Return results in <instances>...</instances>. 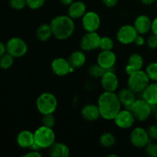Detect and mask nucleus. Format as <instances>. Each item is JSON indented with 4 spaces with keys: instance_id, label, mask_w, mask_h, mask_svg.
I'll return each mask as SVG.
<instances>
[{
    "instance_id": "nucleus-1",
    "label": "nucleus",
    "mask_w": 157,
    "mask_h": 157,
    "mask_svg": "<svg viewBox=\"0 0 157 157\" xmlns=\"http://www.w3.org/2000/svg\"><path fill=\"white\" fill-rule=\"evenodd\" d=\"M98 106L101 117L107 121L114 119L121 110V103L115 92L104 91L98 98Z\"/></svg>"
},
{
    "instance_id": "nucleus-2",
    "label": "nucleus",
    "mask_w": 157,
    "mask_h": 157,
    "mask_svg": "<svg viewBox=\"0 0 157 157\" xmlns=\"http://www.w3.org/2000/svg\"><path fill=\"white\" fill-rule=\"evenodd\" d=\"M53 35L58 40H66L72 36L75 30L73 18L69 15H58L50 23Z\"/></svg>"
},
{
    "instance_id": "nucleus-3",
    "label": "nucleus",
    "mask_w": 157,
    "mask_h": 157,
    "mask_svg": "<svg viewBox=\"0 0 157 157\" xmlns=\"http://www.w3.org/2000/svg\"><path fill=\"white\" fill-rule=\"evenodd\" d=\"M58 107V100L53 94L44 92L36 100V107L41 114L54 113Z\"/></svg>"
},
{
    "instance_id": "nucleus-4",
    "label": "nucleus",
    "mask_w": 157,
    "mask_h": 157,
    "mask_svg": "<svg viewBox=\"0 0 157 157\" xmlns=\"http://www.w3.org/2000/svg\"><path fill=\"white\" fill-rule=\"evenodd\" d=\"M35 143L40 149H48L55 142V133L53 128L41 126L34 132Z\"/></svg>"
},
{
    "instance_id": "nucleus-5",
    "label": "nucleus",
    "mask_w": 157,
    "mask_h": 157,
    "mask_svg": "<svg viewBox=\"0 0 157 157\" xmlns=\"http://www.w3.org/2000/svg\"><path fill=\"white\" fill-rule=\"evenodd\" d=\"M150 81L146 71L140 70L129 75L127 85L136 94L142 93L150 84Z\"/></svg>"
},
{
    "instance_id": "nucleus-6",
    "label": "nucleus",
    "mask_w": 157,
    "mask_h": 157,
    "mask_svg": "<svg viewBox=\"0 0 157 157\" xmlns=\"http://www.w3.org/2000/svg\"><path fill=\"white\" fill-rule=\"evenodd\" d=\"M153 106L144 101V99H136L129 110L132 112L135 119L140 122L146 121L153 112Z\"/></svg>"
},
{
    "instance_id": "nucleus-7",
    "label": "nucleus",
    "mask_w": 157,
    "mask_h": 157,
    "mask_svg": "<svg viewBox=\"0 0 157 157\" xmlns=\"http://www.w3.org/2000/svg\"><path fill=\"white\" fill-rule=\"evenodd\" d=\"M27 52V44L22 38L18 37L10 38L6 44V52L14 58H21L26 55Z\"/></svg>"
},
{
    "instance_id": "nucleus-8",
    "label": "nucleus",
    "mask_w": 157,
    "mask_h": 157,
    "mask_svg": "<svg viewBox=\"0 0 157 157\" xmlns=\"http://www.w3.org/2000/svg\"><path fill=\"white\" fill-rule=\"evenodd\" d=\"M138 35V32L134 25H124L121 26L117 33V39L123 44H130L134 43L135 38Z\"/></svg>"
},
{
    "instance_id": "nucleus-9",
    "label": "nucleus",
    "mask_w": 157,
    "mask_h": 157,
    "mask_svg": "<svg viewBox=\"0 0 157 157\" xmlns=\"http://www.w3.org/2000/svg\"><path fill=\"white\" fill-rule=\"evenodd\" d=\"M101 37L97 32H87L80 41V47L84 52H90L99 48Z\"/></svg>"
},
{
    "instance_id": "nucleus-10",
    "label": "nucleus",
    "mask_w": 157,
    "mask_h": 157,
    "mask_svg": "<svg viewBox=\"0 0 157 157\" xmlns=\"http://www.w3.org/2000/svg\"><path fill=\"white\" fill-rule=\"evenodd\" d=\"M130 139L132 145L136 148H144L151 141L147 130L142 127L133 129L130 133Z\"/></svg>"
},
{
    "instance_id": "nucleus-11",
    "label": "nucleus",
    "mask_w": 157,
    "mask_h": 157,
    "mask_svg": "<svg viewBox=\"0 0 157 157\" xmlns=\"http://www.w3.org/2000/svg\"><path fill=\"white\" fill-rule=\"evenodd\" d=\"M135 121H136V119H135L132 112L129 109L126 108L120 110L119 113L117 114V116L113 119V121H114L117 127L123 129V130L131 128L134 124Z\"/></svg>"
},
{
    "instance_id": "nucleus-12",
    "label": "nucleus",
    "mask_w": 157,
    "mask_h": 157,
    "mask_svg": "<svg viewBox=\"0 0 157 157\" xmlns=\"http://www.w3.org/2000/svg\"><path fill=\"white\" fill-rule=\"evenodd\" d=\"M101 84L104 91H116L119 87V79L114 71L107 70L101 78Z\"/></svg>"
},
{
    "instance_id": "nucleus-13",
    "label": "nucleus",
    "mask_w": 157,
    "mask_h": 157,
    "mask_svg": "<svg viewBox=\"0 0 157 157\" xmlns=\"http://www.w3.org/2000/svg\"><path fill=\"white\" fill-rule=\"evenodd\" d=\"M101 18L97 12H86L82 17V26L86 32H97L101 25Z\"/></svg>"
},
{
    "instance_id": "nucleus-14",
    "label": "nucleus",
    "mask_w": 157,
    "mask_h": 157,
    "mask_svg": "<svg viewBox=\"0 0 157 157\" xmlns=\"http://www.w3.org/2000/svg\"><path fill=\"white\" fill-rule=\"evenodd\" d=\"M52 72L58 76H66L72 73L75 68L70 65L68 60L64 58H57L53 60L51 64Z\"/></svg>"
},
{
    "instance_id": "nucleus-15",
    "label": "nucleus",
    "mask_w": 157,
    "mask_h": 157,
    "mask_svg": "<svg viewBox=\"0 0 157 157\" xmlns=\"http://www.w3.org/2000/svg\"><path fill=\"white\" fill-rule=\"evenodd\" d=\"M116 61V55L112 50L102 51L98 56V64L105 70H114Z\"/></svg>"
},
{
    "instance_id": "nucleus-16",
    "label": "nucleus",
    "mask_w": 157,
    "mask_h": 157,
    "mask_svg": "<svg viewBox=\"0 0 157 157\" xmlns=\"http://www.w3.org/2000/svg\"><path fill=\"white\" fill-rule=\"evenodd\" d=\"M144 64V58H143V57L140 54H132V55H130L128 60H127V64L125 67L126 73L129 75L135 71L142 70Z\"/></svg>"
},
{
    "instance_id": "nucleus-17",
    "label": "nucleus",
    "mask_w": 157,
    "mask_h": 157,
    "mask_svg": "<svg viewBox=\"0 0 157 157\" xmlns=\"http://www.w3.org/2000/svg\"><path fill=\"white\" fill-rule=\"evenodd\" d=\"M121 105L126 109H130L136 100V93L129 87L123 88L117 94Z\"/></svg>"
},
{
    "instance_id": "nucleus-18",
    "label": "nucleus",
    "mask_w": 157,
    "mask_h": 157,
    "mask_svg": "<svg viewBox=\"0 0 157 157\" xmlns=\"http://www.w3.org/2000/svg\"><path fill=\"white\" fill-rule=\"evenodd\" d=\"M133 25L137 31L138 34L144 35L151 30L152 21L147 15H140L136 18Z\"/></svg>"
},
{
    "instance_id": "nucleus-19",
    "label": "nucleus",
    "mask_w": 157,
    "mask_h": 157,
    "mask_svg": "<svg viewBox=\"0 0 157 157\" xmlns=\"http://www.w3.org/2000/svg\"><path fill=\"white\" fill-rule=\"evenodd\" d=\"M16 141L18 145L21 148L30 149V147L35 143L34 133L28 130H21L17 136Z\"/></svg>"
},
{
    "instance_id": "nucleus-20",
    "label": "nucleus",
    "mask_w": 157,
    "mask_h": 157,
    "mask_svg": "<svg viewBox=\"0 0 157 157\" xmlns=\"http://www.w3.org/2000/svg\"><path fill=\"white\" fill-rule=\"evenodd\" d=\"M142 98L153 107L157 106V82L149 84L142 92Z\"/></svg>"
},
{
    "instance_id": "nucleus-21",
    "label": "nucleus",
    "mask_w": 157,
    "mask_h": 157,
    "mask_svg": "<svg viewBox=\"0 0 157 157\" xmlns=\"http://www.w3.org/2000/svg\"><path fill=\"white\" fill-rule=\"evenodd\" d=\"M87 7L85 3L81 1L73 2L70 6H68L67 10V15L73 19L82 18L83 15L87 12Z\"/></svg>"
},
{
    "instance_id": "nucleus-22",
    "label": "nucleus",
    "mask_w": 157,
    "mask_h": 157,
    "mask_svg": "<svg viewBox=\"0 0 157 157\" xmlns=\"http://www.w3.org/2000/svg\"><path fill=\"white\" fill-rule=\"evenodd\" d=\"M83 118L87 121H95L101 117L99 107L94 104H88L84 106L81 110Z\"/></svg>"
},
{
    "instance_id": "nucleus-23",
    "label": "nucleus",
    "mask_w": 157,
    "mask_h": 157,
    "mask_svg": "<svg viewBox=\"0 0 157 157\" xmlns=\"http://www.w3.org/2000/svg\"><path fill=\"white\" fill-rule=\"evenodd\" d=\"M48 149L52 157H67L70 155V149L63 143L55 142Z\"/></svg>"
},
{
    "instance_id": "nucleus-24",
    "label": "nucleus",
    "mask_w": 157,
    "mask_h": 157,
    "mask_svg": "<svg viewBox=\"0 0 157 157\" xmlns=\"http://www.w3.org/2000/svg\"><path fill=\"white\" fill-rule=\"evenodd\" d=\"M67 60L73 68H79L85 64L86 55L82 51H75L71 54Z\"/></svg>"
},
{
    "instance_id": "nucleus-25",
    "label": "nucleus",
    "mask_w": 157,
    "mask_h": 157,
    "mask_svg": "<svg viewBox=\"0 0 157 157\" xmlns=\"http://www.w3.org/2000/svg\"><path fill=\"white\" fill-rule=\"evenodd\" d=\"M53 35L50 24H42L37 29L36 37L40 41H47Z\"/></svg>"
},
{
    "instance_id": "nucleus-26",
    "label": "nucleus",
    "mask_w": 157,
    "mask_h": 157,
    "mask_svg": "<svg viewBox=\"0 0 157 157\" xmlns=\"http://www.w3.org/2000/svg\"><path fill=\"white\" fill-rule=\"evenodd\" d=\"M100 144L104 148H111L116 144V137L113 133L105 132L100 136Z\"/></svg>"
},
{
    "instance_id": "nucleus-27",
    "label": "nucleus",
    "mask_w": 157,
    "mask_h": 157,
    "mask_svg": "<svg viewBox=\"0 0 157 157\" xmlns=\"http://www.w3.org/2000/svg\"><path fill=\"white\" fill-rule=\"evenodd\" d=\"M107 71L100 66L98 63L92 64L88 67V74L92 78H101Z\"/></svg>"
},
{
    "instance_id": "nucleus-28",
    "label": "nucleus",
    "mask_w": 157,
    "mask_h": 157,
    "mask_svg": "<svg viewBox=\"0 0 157 157\" xmlns=\"http://www.w3.org/2000/svg\"><path fill=\"white\" fill-rule=\"evenodd\" d=\"M14 58H15L8 52L5 53L0 57V67L4 70L10 68L14 63Z\"/></svg>"
},
{
    "instance_id": "nucleus-29",
    "label": "nucleus",
    "mask_w": 157,
    "mask_h": 157,
    "mask_svg": "<svg viewBox=\"0 0 157 157\" xmlns=\"http://www.w3.org/2000/svg\"><path fill=\"white\" fill-rule=\"evenodd\" d=\"M146 73L150 81L154 82L157 81V62H151L147 65L146 68Z\"/></svg>"
},
{
    "instance_id": "nucleus-30",
    "label": "nucleus",
    "mask_w": 157,
    "mask_h": 157,
    "mask_svg": "<svg viewBox=\"0 0 157 157\" xmlns=\"http://www.w3.org/2000/svg\"><path fill=\"white\" fill-rule=\"evenodd\" d=\"M114 45L113 39L110 37L104 36L101 38L100 41L99 48L101 49V51H110L112 50Z\"/></svg>"
},
{
    "instance_id": "nucleus-31",
    "label": "nucleus",
    "mask_w": 157,
    "mask_h": 157,
    "mask_svg": "<svg viewBox=\"0 0 157 157\" xmlns=\"http://www.w3.org/2000/svg\"><path fill=\"white\" fill-rule=\"evenodd\" d=\"M41 123L43 126H45L47 127L53 128L55 125V117L53 113H49V114L43 115Z\"/></svg>"
},
{
    "instance_id": "nucleus-32",
    "label": "nucleus",
    "mask_w": 157,
    "mask_h": 157,
    "mask_svg": "<svg viewBox=\"0 0 157 157\" xmlns=\"http://www.w3.org/2000/svg\"><path fill=\"white\" fill-rule=\"evenodd\" d=\"M145 153L150 157H157V144L150 141L145 147Z\"/></svg>"
},
{
    "instance_id": "nucleus-33",
    "label": "nucleus",
    "mask_w": 157,
    "mask_h": 157,
    "mask_svg": "<svg viewBox=\"0 0 157 157\" xmlns=\"http://www.w3.org/2000/svg\"><path fill=\"white\" fill-rule=\"evenodd\" d=\"M9 6L12 9L15 10H21L27 6V3L26 0H10Z\"/></svg>"
},
{
    "instance_id": "nucleus-34",
    "label": "nucleus",
    "mask_w": 157,
    "mask_h": 157,
    "mask_svg": "<svg viewBox=\"0 0 157 157\" xmlns=\"http://www.w3.org/2000/svg\"><path fill=\"white\" fill-rule=\"evenodd\" d=\"M46 0H26L27 6L31 9H38L42 7Z\"/></svg>"
},
{
    "instance_id": "nucleus-35",
    "label": "nucleus",
    "mask_w": 157,
    "mask_h": 157,
    "mask_svg": "<svg viewBox=\"0 0 157 157\" xmlns=\"http://www.w3.org/2000/svg\"><path fill=\"white\" fill-rule=\"evenodd\" d=\"M147 131L150 140H157V124L150 126Z\"/></svg>"
},
{
    "instance_id": "nucleus-36",
    "label": "nucleus",
    "mask_w": 157,
    "mask_h": 157,
    "mask_svg": "<svg viewBox=\"0 0 157 157\" xmlns=\"http://www.w3.org/2000/svg\"><path fill=\"white\" fill-rule=\"evenodd\" d=\"M147 45L151 49H156L157 48V35L155 34L150 35L149 38H147Z\"/></svg>"
},
{
    "instance_id": "nucleus-37",
    "label": "nucleus",
    "mask_w": 157,
    "mask_h": 157,
    "mask_svg": "<svg viewBox=\"0 0 157 157\" xmlns=\"http://www.w3.org/2000/svg\"><path fill=\"white\" fill-rule=\"evenodd\" d=\"M42 156L41 153L39 152V150H31L30 151L28 152L27 153L23 155V156L25 157H41Z\"/></svg>"
},
{
    "instance_id": "nucleus-38",
    "label": "nucleus",
    "mask_w": 157,
    "mask_h": 157,
    "mask_svg": "<svg viewBox=\"0 0 157 157\" xmlns=\"http://www.w3.org/2000/svg\"><path fill=\"white\" fill-rule=\"evenodd\" d=\"M134 43L137 46L144 45V44H145V39H144V36H143L142 35H140V34H138V35L136 37V38H135Z\"/></svg>"
},
{
    "instance_id": "nucleus-39",
    "label": "nucleus",
    "mask_w": 157,
    "mask_h": 157,
    "mask_svg": "<svg viewBox=\"0 0 157 157\" xmlns=\"http://www.w3.org/2000/svg\"><path fill=\"white\" fill-rule=\"evenodd\" d=\"M118 0H102V2L108 8H113L117 6Z\"/></svg>"
},
{
    "instance_id": "nucleus-40",
    "label": "nucleus",
    "mask_w": 157,
    "mask_h": 157,
    "mask_svg": "<svg viewBox=\"0 0 157 157\" xmlns=\"http://www.w3.org/2000/svg\"><path fill=\"white\" fill-rule=\"evenodd\" d=\"M151 31L153 34H155V35H157V17L152 21Z\"/></svg>"
},
{
    "instance_id": "nucleus-41",
    "label": "nucleus",
    "mask_w": 157,
    "mask_h": 157,
    "mask_svg": "<svg viewBox=\"0 0 157 157\" xmlns=\"http://www.w3.org/2000/svg\"><path fill=\"white\" fill-rule=\"evenodd\" d=\"M6 52V45H5L2 41H0V57Z\"/></svg>"
},
{
    "instance_id": "nucleus-42",
    "label": "nucleus",
    "mask_w": 157,
    "mask_h": 157,
    "mask_svg": "<svg viewBox=\"0 0 157 157\" xmlns=\"http://www.w3.org/2000/svg\"><path fill=\"white\" fill-rule=\"evenodd\" d=\"M140 1L143 4L146 5V6H150V5L156 2L157 0H140Z\"/></svg>"
},
{
    "instance_id": "nucleus-43",
    "label": "nucleus",
    "mask_w": 157,
    "mask_h": 157,
    "mask_svg": "<svg viewBox=\"0 0 157 157\" xmlns=\"http://www.w3.org/2000/svg\"><path fill=\"white\" fill-rule=\"evenodd\" d=\"M60 2H61L64 6H69L72 2H73L74 0H60Z\"/></svg>"
},
{
    "instance_id": "nucleus-44",
    "label": "nucleus",
    "mask_w": 157,
    "mask_h": 157,
    "mask_svg": "<svg viewBox=\"0 0 157 157\" xmlns=\"http://www.w3.org/2000/svg\"><path fill=\"white\" fill-rule=\"evenodd\" d=\"M155 117H156V119L157 121V106L156 107V109H155Z\"/></svg>"
},
{
    "instance_id": "nucleus-45",
    "label": "nucleus",
    "mask_w": 157,
    "mask_h": 157,
    "mask_svg": "<svg viewBox=\"0 0 157 157\" xmlns=\"http://www.w3.org/2000/svg\"><path fill=\"white\" fill-rule=\"evenodd\" d=\"M108 157H117V155H115V154H110L107 156Z\"/></svg>"
},
{
    "instance_id": "nucleus-46",
    "label": "nucleus",
    "mask_w": 157,
    "mask_h": 157,
    "mask_svg": "<svg viewBox=\"0 0 157 157\" xmlns=\"http://www.w3.org/2000/svg\"><path fill=\"white\" fill-rule=\"evenodd\" d=\"M156 8H157V2H156Z\"/></svg>"
}]
</instances>
